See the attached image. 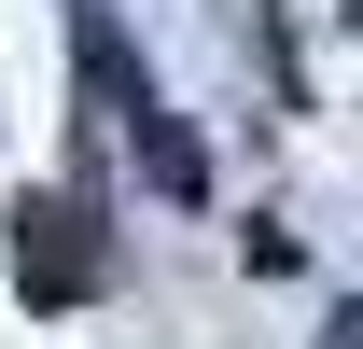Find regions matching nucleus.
<instances>
[{
	"instance_id": "nucleus-1",
	"label": "nucleus",
	"mask_w": 363,
	"mask_h": 349,
	"mask_svg": "<svg viewBox=\"0 0 363 349\" xmlns=\"http://www.w3.org/2000/svg\"><path fill=\"white\" fill-rule=\"evenodd\" d=\"M98 279H112V238H98L70 196H28V210H14V294L28 307H84Z\"/></svg>"
},
{
	"instance_id": "nucleus-2",
	"label": "nucleus",
	"mask_w": 363,
	"mask_h": 349,
	"mask_svg": "<svg viewBox=\"0 0 363 349\" xmlns=\"http://www.w3.org/2000/svg\"><path fill=\"white\" fill-rule=\"evenodd\" d=\"M321 349H363V307H335V321H321Z\"/></svg>"
}]
</instances>
